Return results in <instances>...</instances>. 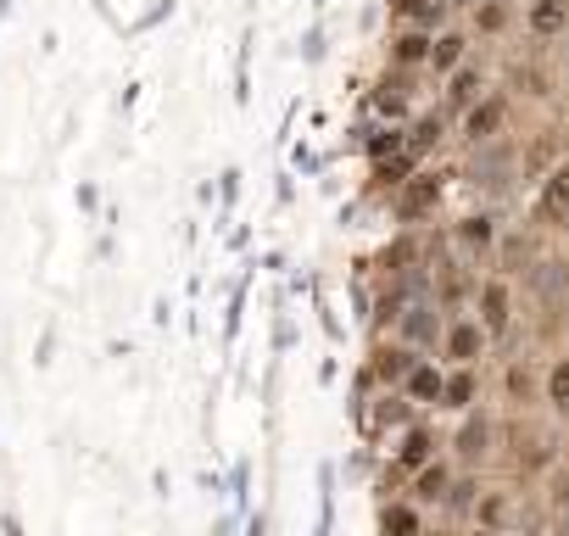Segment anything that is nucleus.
<instances>
[{"label": "nucleus", "instance_id": "nucleus-1", "mask_svg": "<svg viewBox=\"0 0 569 536\" xmlns=\"http://www.w3.org/2000/svg\"><path fill=\"white\" fill-rule=\"evenodd\" d=\"M558 458H563V436L536 408H508L497 419V464L508 469L513 486H536Z\"/></svg>", "mask_w": 569, "mask_h": 536}, {"label": "nucleus", "instance_id": "nucleus-2", "mask_svg": "<svg viewBox=\"0 0 569 536\" xmlns=\"http://www.w3.org/2000/svg\"><path fill=\"white\" fill-rule=\"evenodd\" d=\"M463 151H469V157H463V179H469L475 190L508 196V190L519 185V146H513V140L491 135V140H480V146H463Z\"/></svg>", "mask_w": 569, "mask_h": 536}, {"label": "nucleus", "instance_id": "nucleus-3", "mask_svg": "<svg viewBox=\"0 0 569 536\" xmlns=\"http://www.w3.org/2000/svg\"><path fill=\"white\" fill-rule=\"evenodd\" d=\"M447 458H452L458 469H486V464H497V414H491L486 403H475V408L458 414V430L447 436Z\"/></svg>", "mask_w": 569, "mask_h": 536}, {"label": "nucleus", "instance_id": "nucleus-4", "mask_svg": "<svg viewBox=\"0 0 569 536\" xmlns=\"http://www.w3.org/2000/svg\"><path fill=\"white\" fill-rule=\"evenodd\" d=\"M525 492H530V486H513V480H508V486H480V492H475V508H469V519H463V525H469V530L541 525L547 514H536V508H525V514H519V497H525Z\"/></svg>", "mask_w": 569, "mask_h": 536}, {"label": "nucleus", "instance_id": "nucleus-5", "mask_svg": "<svg viewBox=\"0 0 569 536\" xmlns=\"http://www.w3.org/2000/svg\"><path fill=\"white\" fill-rule=\"evenodd\" d=\"M541 257H547V229H536L530 218L525 224H502L497 251H491V268H497L502 280H525Z\"/></svg>", "mask_w": 569, "mask_h": 536}, {"label": "nucleus", "instance_id": "nucleus-6", "mask_svg": "<svg viewBox=\"0 0 569 536\" xmlns=\"http://www.w3.org/2000/svg\"><path fill=\"white\" fill-rule=\"evenodd\" d=\"M530 224L547 229V235H563V229H569V157L552 162V168L530 185Z\"/></svg>", "mask_w": 569, "mask_h": 536}, {"label": "nucleus", "instance_id": "nucleus-7", "mask_svg": "<svg viewBox=\"0 0 569 536\" xmlns=\"http://www.w3.org/2000/svg\"><path fill=\"white\" fill-rule=\"evenodd\" d=\"M569 157V123H541V129H530L525 135V146H519V179L525 185H536L552 162H563Z\"/></svg>", "mask_w": 569, "mask_h": 536}, {"label": "nucleus", "instance_id": "nucleus-8", "mask_svg": "<svg viewBox=\"0 0 569 536\" xmlns=\"http://www.w3.org/2000/svg\"><path fill=\"white\" fill-rule=\"evenodd\" d=\"M436 347H441V358H447V364H480V358H486V347H491V336H486V325H480V319L452 314V319H441Z\"/></svg>", "mask_w": 569, "mask_h": 536}, {"label": "nucleus", "instance_id": "nucleus-9", "mask_svg": "<svg viewBox=\"0 0 569 536\" xmlns=\"http://www.w3.org/2000/svg\"><path fill=\"white\" fill-rule=\"evenodd\" d=\"M441 453H447V436H436V425H425V419H408V425L397 430L391 469L413 475V469H425V464H430V458H441Z\"/></svg>", "mask_w": 569, "mask_h": 536}, {"label": "nucleus", "instance_id": "nucleus-10", "mask_svg": "<svg viewBox=\"0 0 569 536\" xmlns=\"http://www.w3.org/2000/svg\"><path fill=\"white\" fill-rule=\"evenodd\" d=\"M441 196H447V179L413 168V173L402 179V190H397V218H402V224H425V218L441 212Z\"/></svg>", "mask_w": 569, "mask_h": 536}, {"label": "nucleus", "instance_id": "nucleus-11", "mask_svg": "<svg viewBox=\"0 0 569 536\" xmlns=\"http://www.w3.org/2000/svg\"><path fill=\"white\" fill-rule=\"evenodd\" d=\"M502 123H508V96L502 90H486L475 107L458 112V146H480V140L502 135Z\"/></svg>", "mask_w": 569, "mask_h": 536}, {"label": "nucleus", "instance_id": "nucleus-12", "mask_svg": "<svg viewBox=\"0 0 569 536\" xmlns=\"http://www.w3.org/2000/svg\"><path fill=\"white\" fill-rule=\"evenodd\" d=\"M475 302H480V314H475V319L486 325V336H491V341H502V336L513 330V308H519V302H513V286H508L502 275H491V280H480V286H475Z\"/></svg>", "mask_w": 569, "mask_h": 536}, {"label": "nucleus", "instance_id": "nucleus-13", "mask_svg": "<svg viewBox=\"0 0 569 536\" xmlns=\"http://www.w3.org/2000/svg\"><path fill=\"white\" fill-rule=\"evenodd\" d=\"M497 235H502V224H497L491 212H469V218L452 224V251H458L463 262H491Z\"/></svg>", "mask_w": 569, "mask_h": 536}, {"label": "nucleus", "instance_id": "nucleus-14", "mask_svg": "<svg viewBox=\"0 0 569 536\" xmlns=\"http://www.w3.org/2000/svg\"><path fill=\"white\" fill-rule=\"evenodd\" d=\"M530 46H558L569 34V0H525V12H519Z\"/></svg>", "mask_w": 569, "mask_h": 536}, {"label": "nucleus", "instance_id": "nucleus-15", "mask_svg": "<svg viewBox=\"0 0 569 536\" xmlns=\"http://www.w3.org/2000/svg\"><path fill=\"white\" fill-rule=\"evenodd\" d=\"M480 96H486V68H475V62L463 57V62H458V68L447 73V90H441V112H447V118H458V112H463V107H475Z\"/></svg>", "mask_w": 569, "mask_h": 536}, {"label": "nucleus", "instance_id": "nucleus-16", "mask_svg": "<svg viewBox=\"0 0 569 536\" xmlns=\"http://www.w3.org/2000/svg\"><path fill=\"white\" fill-rule=\"evenodd\" d=\"M452 475H458V464L441 453V458H430L425 469H413V475H408V497H413L419 508H441V497H447Z\"/></svg>", "mask_w": 569, "mask_h": 536}, {"label": "nucleus", "instance_id": "nucleus-17", "mask_svg": "<svg viewBox=\"0 0 569 536\" xmlns=\"http://www.w3.org/2000/svg\"><path fill=\"white\" fill-rule=\"evenodd\" d=\"M508 85L530 101H552V73H547V46H536V57H513L508 62Z\"/></svg>", "mask_w": 569, "mask_h": 536}, {"label": "nucleus", "instance_id": "nucleus-18", "mask_svg": "<svg viewBox=\"0 0 569 536\" xmlns=\"http://www.w3.org/2000/svg\"><path fill=\"white\" fill-rule=\"evenodd\" d=\"M413 358H419V347L413 341H380L375 353H369V380H380V386H402V375L413 369Z\"/></svg>", "mask_w": 569, "mask_h": 536}, {"label": "nucleus", "instance_id": "nucleus-19", "mask_svg": "<svg viewBox=\"0 0 569 536\" xmlns=\"http://www.w3.org/2000/svg\"><path fill=\"white\" fill-rule=\"evenodd\" d=\"M502 403L508 408H536L541 403V369L530 364V358H508V369H502Z\"/></svg>", "mask_w": 569, "mask_h": 536}, {"label": "nucleus", "instance_id": "nucleus-20", "mask_svg": "<svg viewBox=\"0 0 569 536\" xmlns=\"http://www.w3.org/2000/svg\"><path fill=\"white\" fill-rule=\"evenodd\" d=\"M536 486H541V514H547V525H552V530H569V464L558 458Z\"/></svg>", "mask_w": 569, "mask_h": 536}, {"label": "nucleus", "instance_id": "nucleus-21", "mask_svg": "<svg viewBox=\"0 0 569 536\" xmlns=\"http://www.w3.org/2000/svg\"><path fill=\"white\" fill-rule=\"evenodd\" d=\"M441 380H447V369L436 364V358H413V369L402 375V391H408V403H419V408H436L441 403Z\"/></svg>", "mask_w": 569, "mask_h": 536}, {"label": "nucleus", "instance_id": "nucleus-22", "mask_svg": "<svg viewBox=\"0 0 569 536\" xmlns=\"http://www.w3.org/2000/svg\"><path fill=\"white\" fill-rule=\"evenodd\" d=\"M541 408L569 425V353H558L552 364H541Z\"/></svg>", "mask_w": 569, "mask_h": 536}, {"label": "nucleus", "instance_id": "nucleus-23", "mask_svg": "<svg viewBox=\"0 0 569 536\" xmlns=\"http://www.w3.org/2000/svg\"><path fill=\"white\" fill-rule=\"evenodd\" d=\"M513 23H519L513 0H475V7H469V34H475V40H497V34H508Z\"/></svg>", "mask_w": 569, "mask_h": 536}, {"label": "nucleus", "instance_id": "nucleus-24", "mask_svg": "<svg viewBox=\"0 0 569 536\" xmlns=\"http://www.w3.org/2000/svg\"><path fill=\"white\" fill-rule=\"evenodd\" d=\"M469 46H475V34H469V29H436V34H430V62H425V68L447 79V73L469 57Z\"/></svg>", "mask_w": 569, "mask_h": 536}, {"label": "nucleus", "instance_id": "nucleus-25", "mask_svg": "<svg viewBox=\"0 0 569 536\" xmlns=\"http://www.w3.org/2000/svg\"><path fill=\"white\" fill-rule=\"evenodd\" d=\"M475 403H480V375H475V364H452L447 380H441V403H436V408L463 414V408H475Z\"/></svg>", "mask_w": 569, "mask_h": 536}, {"label": "nucleus", "instance_id": "nucleus-26", "mask_svg": "<svg viewBox=\"0 0 569 536\" xmlns=\"http://www.w3.org/2000/svg\"><path fill=\"white\" fill-rule=\"evenodd\" d=\"M397 23H413V29H447L452 23V0H391Z\"/></svg>", "mask_w": 569, "mask_h": 536}, {"label": "nucleus", "instance_id": "nucleus-27", "mask_svg": "<svg viewBox=\"0 0 569 536\" xmlns=\"http://www.w3.org/2000/svg\"><path fill=\"white\" fill-rule=\"evenodd\" d=\"M380 530H391V536H419V530H425V508H419L408 492H402V497L391 492V497L380 503Z\"/></svg>", "mask_w": 569, "mask_h": 536}, {"label": "nucleus", "instance_id": "nucleus-28", "mask_svg": "<svg viewBox=\"0 0 569 536\" xmlns=\"http://www.w3.org/2000/svg\"><path fill=\"white\" fill-rule=\"evenodd\" d=\"M430 34H436V29H413V23H402L397 40H391V68H413V73H419V68L430 62Z\"/></svg>", "mask_w": 569, "mask_h": 536}, {"label": "nucleus", "instance_id": "nucleus-29", "mask_svg": "<svg viewBox=\"0 0 569 536\" xmlns=\"http://www.w3.org/2000/svg\"><path fill=\"white\" fill-rule=\"evenodd\" d=\"M452 7H458V12H469V7H475V0H452Z\"/></svg>", "mask_w": 569, "mask_h": 536}]
</instances>
